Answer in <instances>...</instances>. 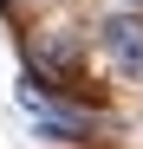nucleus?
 Returning <instances> with one entry per match:
<instances>
[{
  "label": "nucleus",
  "instance_id": "nucleus-2",
  "mask_svg": "<svg viewBox=\"0 0 143 149\" xmlns=\"http://www.w3.org/2000/svg\"><path fill=\"white\" fill-rule=\"evenodd\" d=\"M39 136L46 143H91L98 136V117L91 110H39Z\"/></svg>",
  "mask_w": 143,
  "mask_h": 149
},
{
  "label": "nucleus",
  "instance_id": "nucleus-1",
  "mask_svg": "<svg viewBox=\"0 0 143 149\" xmlns=\"http://www.w3.org/2000/svg\"><path fill=\"white\" fill-rule=\"evenodd\" d=\"M91 39H98V52H104V65L117 71L124 84H143V13H104L98 26H91Z\"/></svg>",
  "mask_w": 143,
  "mask_h": 149
},
{
  "label": "nucleus",
  "instance_id": "nucleus-3",
  "mask_svg": "<svg viewBox=\"0 0 143 149\" xmlns=\"http://www.w3.org/2000/svg\"><path fill=\"white\" fill-rule=\"evenodd\" d=\"M117 7H124V13H143V0H117Z\"/></svg>",
  "mask_w": 143,
  "mask_h": 149
}]
</instances>
